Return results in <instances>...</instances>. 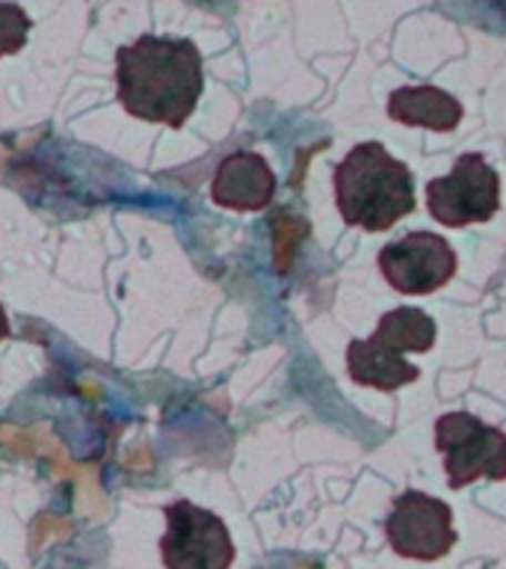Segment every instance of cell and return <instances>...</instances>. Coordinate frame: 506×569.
I'll use <instances>...</instances> for the list:
<instances>
[{
	"mask_svg": "<svg viewBox=\"0 0 506 569\" xmlns=\"http://www.w3.org/2000/svg\"><path fill=\"white\" fill-rule=\"evenodd\" d=\"M380 270L399 293H433L456 273V252L433 231H412L380 252Z\"/></svg>",
	"mask_w": 506,
	"mask_h": 569,
	"instance_id": "52a82bcc",
	"label": "cell"
},
{
	"mask_svg": "<svg viewBox=\"0 0 506 569\" xmlns=\"http://www.w3.org/2000/svg\"><path fill=\"white\" fill-rule=\"evenodd\" d=\"M435 448L444 453L447 483L462 489L479 478L506 480V433L470 412H447L435 421Z\"/></svg>",
	"mask_w": 506,
	"mask_h": 569,
	"instance_id": "3957f363",
	"label": "cell"
},
{
	"mask_svg": "<svg viewBox=\"0 0 506 569\" xmlns=\"http://www.w3.org/2000/svg\"><path fill=\"white\" fill-rule=\"evenodd\" d=\"M275 196V176L255 151H234L222 160L211 181V199L229 211H264Z\"/></svg>",
	"mask_w": 506,
	"mask_h": 569,
	"instance_id": "ba28073f",
	"label": "cell"
},
{
	"mask_svg": "<svg viewBox=\"0 0 506 569\" xmlns=\"http://www.w3.org/2000/svg\"><path fill=\"white\" fill-rule=\"evenodd\" d=\"M346 371L358 386H371L380 391H397L421 377L415 365L406 362L403 356L388 353L371 341V338H355L346 347Z\"/></svg>",
	"mask_w": 506,
	"mask_h": 569,
	"instance_id": "30bf717a",
	"label": "cell"
},
{
	"mask_svg": "<svg viewBox=\"0 0 506 569\" xmlns=\"http://www.w3.org/2000/svg\"><path fill=\"white\" fill-rule=\"evenodd\" d=\"M371 341L388 353H426L435 345V323L433 318L421 309L412 306H399V309L385 311L380 318V327L371 336Z\"/></svg>",
	"mask_w": 506,
	"mask_h": 569,
	"instance_id": "8fae6325",
	"label": "cell"
},
{
	"mask_svg": "<svg viewBox=\"0 0 506 569\" xmlns=\"http://www.w3.org/2000/svg\"><path fill=\"white\" fill-rule=\"evenodd\" d=\"M388 119L408 128L453 131L462 122V104L438 87H399L388 96Z\"/></svg>",
	"mask_w": 506,
	"mask_h": 569,
	"instance_id": "9c48e42d",
	"label": "cell"
},
{
	"mask_svg": "<svg viewBox=\"0 0 506 569\" xmlns=\"http://www.w3.org/2000/svg\"><path fill=\"white\" fill-rule=\"evenodd\" d=\"M335 202L346 226L388 231L415 211V176L382 142H358L335 167Z\"/></svg>",
	"mask_w": 506,
	"mask_h": 569,
	"instance_id": "7a4b0ae2",
	"label": "cell"
},
{
	"mask_svg": "<svg viewBox=\"0 0 506 569\" xmlns=\"http://www.w3.org/2000/svg\"><path fill=\"white\" fill-rule=\"evenodd\" d=\"M426 208L447 229L492 220L500 208V178L483 154L468 151L453 163V172L426 187Z\"/></svg>",
	"mask_w": 506,
	"mask_h": 569,
	"instance_id": "5b68a950",
	"label": "cell"
},
{
	"mask_svg": "<svg viewBox=\"0 0 506 569\" xmlns=\"http://www.w3.org/2000/svg\"><path fill=\"white\" fill-rule=\"evenodd\" d=\"M30 36V18L18 3L0 0V57H12L27 44Z\"/></svg>",
	"mask_w": 506,
	"mask_h": 569,
	"instance_id": "7c38bea8",
	"label": "cell"
},
{
	"mask_svg": "<svg viewBox=\"0 0 506 569\" xmlns=\"http://www.w3.org/2000/svg\"><path fill=\"white\" fill-rule=\"evenodd\" d=\"M9 336V320H7V311L0 309V341Z\"/></svg>",
	"mask_w": 506,
	"mask_h": 569,
	"instance_id": "4fadbf2b",
	"label": "cell"
},
{
	"mask_svg": "<svg viewBox=\"0 0 506 569\" xmlns=\"http://www.w3.org/2000/svg\"><path fill=\"white\" fill-rule=\"evenodd\" d=\"M385 533L391 549L408 560H438L456 546L451 507L417 489H406L394 498Z\"/></svg>",
	"mask_w": 506,
	"mask_h": 569,
	"instance_id": "8992f818",
	"label": "cell"
},
{
	"mask_svg": "<svg viewBox=\"0 0 506 569\" xmlns=\"http://www.w3.org/2000/svg\"><path fill=\"white\" fill-rule=\"evenodd\" d=\"M234 542L220 516L193 505L172 501L166 507V533L160 537V560L166 569H231Z\"/></svg>",
	"mask_w": 506,
	"mask_h": 569,
	"instance_id": "277c9868",
	"label": "cell"
},
{
	"mask_svg": "<svg viewBox=\"0 0 506 569\" xmlns=\"http://www.w3.org/2000/svg\"><path fill=\"white\" fill-rule=\"evenodd\" d=\"M202 89V53L190 39L145 33L115 51V96L133 119L184 128Z\"/></svg>",
	"mask_w": 506,
	"mask_h": 569,
	"instance_id": "6da1fadb",
	"label": "cell"
}]
</instances>
